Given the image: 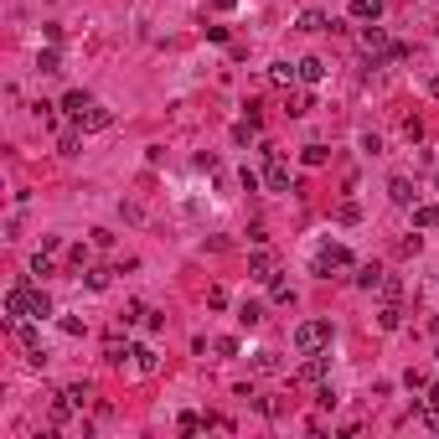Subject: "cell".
<instances>
[{"mask_svg":"<svg viewBox=\"0 0 439 439\" xmlns=\"http://www.w3.org/2000/svg\"><path fill=\"white\" fill-rule=\"evenodd\" d=\"M326 341H331V321H300L295 326V346L311 357V351H326Z\"/></svg>","mask_w":439,"mask_h":439,"instance_id":"cell-1","label":"cell"},{"mask_svg":"<svg viewBox=\"0 0 439 439\" xmlns=\"http://www.w3.org/2000/svg\"><path fill=\"white\" fill-rule=\"evenodd\" d=\"M341 269H351V253H346L341 243H326V248L316 253V274L331 279V274H341Z\"/></svg>","mask_w":439,"mask_h":439,"instance_id":"cell-2","label":"cell"},{"mask_svg":"<svg viewBox=\"0 0 439 439\" xmlns=\"http://www.w3.org/2000/svg\"><path fill=\"white\" fill-rule=\"evenodd\" d=\"M269 156V171H263V181H269V191H290V166H284L274 150H263Z\"/></svg>","mask_w":439,"mask_h":439,"instance_id":"cell-3","label":"cell"},{"mask_svg":"<svg viewBox=\"0 0 439 439\" xmlns=\"http://www.w3.org/2000/svg\"><path fill=\"white\" fill-rule=\"evenodd\" d=\"M11 331H16V341H21V351H26V357H31V362H41V336H36V326H21V321H16V326H11Z\"/></svg>","mask_w":439,"mask_h":439,"instance_id":"cell-4","label":"cell"},{"mask_svg":"<svg viewBox=\"0 0 439 439\" xmlns=\"http://www.w3.org/2000/svg\"><path fill=\"white\" fill-rule=\"evenodd\" d=\"M326 367H331V362H326L321 351H311V362H305V367L295 372V383H305V388H311V383H321V378H326Z\"/></svg>","mask_w":439,"mask_h":439,"instance_id":"cell-5","label":"cell"},{"mask_svg":"<svg viewBox=\"0 0 439 439\" xmlns=\"http://www.w3.org/2000/svg\"><path fill=\"white\" fill-rule=\"evenodd\" d=\"M114 124V114H109V109H99V104H88L83 114H78V129H109Z\"/></svg>","mask_w":439,"mask_h":439,"instance_id":"cell-6","label":"cell"},{"mask_svg":"<svg viewBox=\"0 0 439 439\" xmlns=\"http://www.w3.org/2000/svg\"><path fill=\"white\" fill-rule=\"evenodd\" d=\"M388 196H393L398 207H413V196H419V191H413L408 176H393V181H388Z\"/></svg>","mask_w":439,"mask_h":439,"instance_id":"cell-7","label":"cell"},{"mask_svg":"<svg viewBox=\"0 0 439 439\" xmlns=\"http://www.w3.org/2000/svg\"><path fill=\"white\" fill-rule=\"evenodd\" d=\"M413 223H419L424 233H434L439 228V207L434 202H413Z\"/></svg>","mask_w":439,"mask_h":439,"instance_id":"cell-8","label":"cell"},{"mask_svg":"<svg viewBox=\"0 0 439 439\" xmlns=\"http://www.w3.org/2000/svg\"><path fill=\"white\" fill-rule=\"evenodd\" d=\"M378 326H383V331H398V326H403V311H398V300H388L383 311H378Z\"/></svg>","mask_w":439,"mask_h":439,"instance_id":"cell-9","label":"cell"},{"mask_svg":"<svg viewBox=\"0 0 439 439\" xmlns=\"http://www.w3.org/2000/svg\"><path fill=\"white\" fill-rule=\"evenodd\" d=\"M362 47H367V52H388V36H383V26H372V21H367V26H362Z\"/></svg>","mask_w":439,"mask_h":439,"instance_id":"cell-10","label":"cell"},{"mask_svg":"<svg viewBox=\"0 0 439 439\" xmlns=\"http://www.w3.org/2000/svg\"><path fill=\"white\" fill-rule=\"evenodd\" d=\"M248 274L269 284V279H274V258H269V253H253V258H248Z\"/></svg>","mask_w":439,"mask_h":439,"instance_id":"cell-11","label":"cell"},{"mask_svg":"<svg viewBox=\"0 0 439 439\" xmlns=\"http://www.w3.org/2000/svg\"><path fill=\"white\" fill-rule=\"evenodd\" d=\"M26 316H31V321H47V316H52V300H47V290H31V305H26Z\"/></svg>","mask_w":439,"mask_h":439,"instance_id":"cell-12","label":"cell"},{"mask_svg":"<svg viewBox=\"0 0 439 439\" xmlns=\"http://www.w3.org/2000/svg\"><path fill=\"white\" fill-rule=\"evenodd\" d=\"M326 78V62L321 57H300V83H321Z\"/></svg>","mask_w":439,"mask_h":439,"instance_id":"cell-13","label":"cell"},{"mask_svg":"<svg viewBox=\"0 0 439 439\" xmlns=\"http://www.w3.org/2000/svg\"><path fill=\"white\" fill-rule=\"evenodd\" d=\"M269 78H274L279 88H290V83H300V62H295V68H290V62H274V68H269Z\"/></svg>","mask_w":439,"mask_h":439,"instance_id":"cell-14","label":"cell"},{"mask_svg":"<svg viewBox=\"0 0 439 439\" xmlns=\"http://www.w3.org/2000/svg\"><path fill=\"white\" fill-rule=\"evenodd\" d=\"M351 16H357V21H378L383 16V0H351Z\"/></svg>","mask_w":439,"mask_h":439,"instance_id":"cell-15","label":"cell"},{"mask_svg":"<svg viewBox=\"0 0 439 439\" xmlns=\"http://www.w3.org/2000/svg\"><path fill=\"white\" fill-rule=\"evenodd\" d=\"M357 284H362V290H378V284H383V269H378V263H362V269H357Z\"/></svg>","mask_w":439,"mask_h":439,"instance_id":"cell-16","label":"cell"},{"mask_svg":"<svg viewBox=\"0 0 439 439\" xmlns=\"http://www.w3.org/2000/svg\"><path fill=\"white\" fill-rule=\"evenodd\" d=\"M300 31H331V21H326L321 11H305L300 16Z\"/></svg>","mask_w":439,"mask_h":439,"instance_id":"cell-17","label":"cell"},{"mask_svg":"<svg viewBox=\"0 0 439 439\" xmlns=\"http://www.w3.org/2000/svg\"><path fill=\"white\" fill-rule=\"evenodd\" d=\"M129 357H135L140 372H156V351H150V346H129Z\"/></svg>","mask_w":439,"mask_h":439,"instance_id":"cell-18","label":"cell"},{"mask_svg":"<svg viewBox=\"0 0 439 439\" xmlns=\"http://www.w3.org/2000/svg\"><path fill=\"white\" fill-rule=\"evenodd\" d=\"M269 300H274V305H290V300H295V290H290L284 279H269Z\"/></svg>","mask_w":439,"mask_h":439,"instance_id":"cell-19","label":"cell"},{"mask_svg":"<svg viewBox=\"0 0 439 439\" xmlns=\"http://www.w3.org/2000/svg\"><path fill=\"white\" fill-rule=\"evenodd\" d=\"M88 104H94V99H88V94H83V88H78V94H68V99H62V109H68V114H73V119L83 114V109H88Z\"/></svg>","mask_w":439,"mask_h":439,"instance_id":"cell-20","label":"cell"},{"mask_svg":"<svg viewBox=\"0 0 439 439\" xmlns=\"http://www.w3.org/2000/svg\"><path fill=\"white\" fill-rule=\"evenodd\" d=\"M413 408H419V419L429 424V429H439V403L429 398V403H413Z\"/></svg>","mask_w":439,"mask_h":439,"instance_id":"cell-21","label":"cell"},{"mask_svg":"<svg viewBox=\"0 0 439 439\" xmlns=\"http://www.w3.org/2000/svg\"><path fill=\"white\" fill-rule=\"evenodd\" d=\"M300 161H305V166H326V145H305Z\"/></svg>","mask_w":439,"mask_h":439,"instance_id":"cell-22","label":"cell"},{"mask_svg":"<svg viewBox=\"0 0 439 439\" xmlns=\"http://www.w3.org/2000/svg\"><path fill=\"white\" fill-rule=\"evenodd\" d=\"M253 367H258V372H279V367H284V362H279V357H274V351H258V357H253Z\"/></svg>","mask_w":439,"mask_h":439,"instance_id":"cell-23","label":"cell"},{"mask_svg":"<svg viewBox=\"0 0 439 439\" xmlns=\"http://www.w3.org/2000/svg\"><path fill=\"white\" fill-rule=\"evenodd\" d=\"M378 290H383V300H398V295H403V284L393 279V274H383V284H378Z\"/></svg>","mask_w":439,"mask_h":439,"instance_id":"cell-24","label":"cell"},{"mask_svg":"<svg viewBox=\"0 0 439 439\" xmlns=\"http://www.w3.org/2000/svg\"><path fill=\"white\" fill-rule=\"evenodd\" d=\"M36 68H41V73H62V68H57V47L41 52V57H36Z\"/></svg>","mask_w":439,"mask_h":439,"instance_id":"cell-25","label":"cell"},{"mask_svg":"<svg viewBox=\"0 0 439 439\" xmlns=\"http://www.w3.org/2000/svg\"><path fill=\"white\" fill-rule=\"evenodd\" d=\"M311 109H316L311 94H295V99H290V114H295V119H300V114H311Z\"/></svg>","mask_w":439,"mask_h":439,"instance_id":"cell-26","label":"cell"},{"mask_svg":"<svg viewBox=\"0 0 439 439\" xmlns=\"http://www.w3.org/2000/svg\"><path fill=\"white\" fill-rule=\"evenodd\" d=\"M202 424H207V419H196V413H181V419H176V429H181V434H196Z\"/></svg>","mask_w":439,"mask_h":439,"instance_id":"cell-27","label":"cell"},{"mask_svg":"<svg viewBox=\"0 0 439 439\" xmlns=\"http://www.w3.org/2000/svg\"><path fill=\"white\" fill-rule=\"evenodd\" d=\"M238 321H243V326H258V321H263V305H243V311H238Z\"/></svg>","mask_w":439,"mask_h":439,"instance_id":"cell-28","label":"cell"},{"mask_svg":"<svg viewBox=\"0 0 439 439\" xmlns=\"http://www.w3.org/2000/svg\"><path fill=\"white\" fill-rule=\"evenodd\" d=\"M104 357H109V362H114V367H124V357H129V351H124L119 341H109V346H104Z\"/></svg>","mask_w":439,"mask_h":439,"instance_id":"cell-29","label":"cell"},{"mask_svg":"<svg viewBox=\"0 0 439 439\" xmlns=\"http://www.w3.org/2000/svg\"><path fill=\"white\" fill-rule=\"evenodd\" d=\"M36 119L52 129V124H57V104H36Z\"/></svg>","mask_w":439,"mask_h":439,"instance_id":"cell-30","label":"cell"},{"mask_svg":"<svg viewBox=\"0 0 439 439\" xmlns=\"http://www.w3.org/2000/svg\"><path fill=\"white\" fill-rule=\"evenodd\" d=\"M88 290H109V269H88Z\"/></svg>","mask_w":439,"mask_h":439,"instance_id":"cell-31","label":"cell"},{"mask_svg":"<svg viewBox=\"0 0 439 439\" xmlns=\"http://www.w3.org/2000/svg\"><path fill=\"white\" fill-rule=\"evenodd\" d=\"M31 274L47 279V274H52V258H47V253H36V258H31Z\"/></svg>","mask_w":439,"mask_h":439,"instance_id":"cell-32","label":"cell"},{"mask_svg":"<svg viewBox=\"0 0 439 439\" xmlns=\"http://www.w3.org/2000/svg\"><path fill=\"white\" fill-rule=\"evenodd\" d=\"M212 6H217V11H233V6H238V0H212Z\"/></svg>","mask_w":439,"mask_h":439,"instance_id":"cell-33","label":"cell"},{"mask_svg":"<svg viewBox=\"0 0 439 439\" xmlns=\"http://www.w3.org/2000/svg\"><path fill=\"white\" fill-rule=\"evenodd\" d=\"M429 94H434V99H439V78H429Z\"/></svg>","mask_w":439,"mask_h":439,"instance_id":"cell-34","label":"cell"},{"mask_svg":"<svg viewBox=\"0 0 439 439\" xmlns=\"http://www.w3.org/2000/svg\"><path fill=\"white\" fill-rule=\"evenodd\" d=\"M434 191H439V176H434Z\"/></svg>","mask_w":439,"mask_h":439,"instance_id":"cell-35","label":"cell"}]
</instances>
